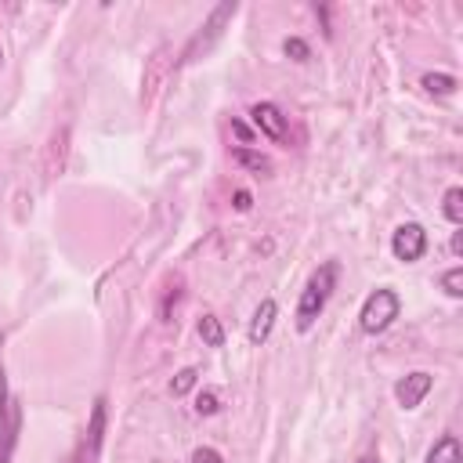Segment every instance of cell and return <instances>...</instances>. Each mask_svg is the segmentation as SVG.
<instances>
[{"mask_svg": "<svg viewBox=\"0 0 463 463\" xmlns=\"http://www.w3.org/2000/svg\"><path fill=\"white\" fill-rule=\"evenodd\" d=\"M18 430H22V402L7 398L0 409V463H11L14 445H18Z\"/></svg>", "mask_w": 463, "mask_h": 463, "instance_id": "9", "label": "cell"}, {"mask_svg": "<svg viewBox=\"0 0 463 463\" xmlns=\"http://www.w3.org/2000/svg\"><path fill=\"white\" fill-rule=\"evenodd\" d=\"M250 119H253V127H257L264 137H271V141H279V145L289 141V123H286V116H282V109H279L275 101H257V105L250 109Z\"/></svg>", "mask_w": 463, "mask_h": 463, "instance_id": "8", "label": "cell"}, {"mask_svg": "<svg viewBox=\"0 0 463 463\" xmlns=\"http://www.w3.org/2000/svg\"><path fill=\"white\" fill-rule=\"evenodd\" d=\"M282 51H286V58H293V61H307V58H311V47H307L300 36H286Z\"/></svg>", "mask_w": 463, "mask_h": 463, "instance_id": "20", "label": "cell"}, {"mask_svg": "<svg viewBox=\"0 0 463 463\" xmlns=\"http://www.w3.org/2000/svg\"><path fill=\"white\" fill-rule=\"evenodd\" d=\"M232 130H235V137L246 145V141H253V130L246 127V123H239V119H232Z\"/></svg>", "mask_w": 463, "mask_h": 463, "instance_id": "24", "label": "cell"}, {"mask_svg": "<svg viewBox=\"0 0 463 463\" xmlns=\"http://www.w3.org/2000/svg\"><path fill=\"white\" fill-rule=\"evenodd\" d=\"M441 210H445V217L459 228L463 224V188L459 184H452L449 192H445V203H441Z\"/></svg>", "mask_w": 463, "mask_h": 463, "instance_id": "15", "label": "cell"}, {"mask_svg": "<svg viewBox=\"0 0 463 463\" xmlns=\"http://www.w3.org/2000/svg\"><path fill=\"white\" fill-rule=\"evenodd\" d=\"M430 387H434V376H430L427 369H416V373H409V376H402V380L394 383V398H398V405L409 412V409H416V405L430 394Z\"/></svg>", "mask_w": 463, "mask_h": 463, "instance_id": "10", "label": "cell"}, {"mask_svg": "<svg viewBox=\"0 0 463 463\" xmlns=\"http://www.w3.org/2000/svg\"><path fill=\"white\" fill-rule=\"evenodd\" d=\"M232 159H235L239 166H246V170H257V174H268V170H271V163H268L260 152H253V148H235Z\"/></svg>", "mask_w": 463, "mask_h": 463, "instance_id": "16", "label": "cell"}, {"mask_svg": "<svg viewBox=\"0 0 463 463\" xmlns=\"http://www.w3.org/2000/svg\"><path fill=\"white\" fill-rule=\"evenodd\" d=\"M452 253H456V257L463 253V232H452Z\"/></svg>", "mask_w": 463, "mask_h": 463, "instance_id": "25", "label": "cell"}, {"mask_svg": "<svg viewBox=\"0 0 463 463\" xmlns=\"http://www.w3.org/2000/svg\"><path fill=\"white\" fill-rule=\"evenodd\" d=\"M195 329H199V336H203L206 347H221L224 344V329H221V318L217 315H203Z\"/></svg>", "mask_w": 463, "mask_h": 463, "instance_id": "14", "label": "cell"}, {"mask_svg": "<svg viewBox=\"0 0 463 463\" xmlns=\"http://www.w3.org/2000/svg\"><path fill=\"white\" fill-rule=\"evenodd\" d=\"M7 398L11 394H7V376H4V333H0V409H4Z\"/></svg>", "mask_w": 463, "mask_h": 463, "instance_id": "23", "label": "cell"}, {"mask_svg": "<svg viewBox=\"0 0 463 463\" xmlns=\"http://www.w3.org/2000/svg\"><path fill=\"white\" fill-rule=\"evenodd\" d=\"M275 318H279V304H275L271 297H264V300L257 304L253 318H250V329H246L250 344H264V340H268V333H271V326H275Z\"/></svg>", "mask_w": 463, "mask_h": 463, "instance_id": "11", "label": "cell"}, {"mask_svg": "<svg viewBox=\"0 0 463 463\" xmlns=\"http://www.w3.org/2000/svg\"><path fill=\"white\" fill-rule=\"evenodd\" d=\"M336 279H340V264L336 260H322L307 275V282L300 289V300H297V315H293V322H297L300 333H307L318 322V315L326 311V304H329V297L336 289Z\"/></svg>", "mask_w": 463, "mask_h": 463, "instance_id": "1", "label": "cell"}, {"mask_svg": "<svg viewBox=\"0 0 463 463\" xmlns=\"http://www.w3.org/2000/svg\"><path fill=\"white\" fill-rule=\"evenodd\" d=\"M423 463H463L459 438H456V434H441V438L430 445V452H427V459H423Z\"/></svg>", "mask_w": 463, "mask_h": 463, "instance_id": "12", "label": "cell"}, {"mask_svg": "<svg viewBox=\"0 0 463 463\" xmlns=\"http://www.w3.org/2000/svg\"><path fill=\"white\" fill-rule=\"evenodd\" d=\"M105 394L94 398L90 405V420H87V434L80 441V452H76V463H98V452H101V438H105Z\"/></svg>", "mask_w": 463, "mask_h": 463, "instance_id": "6", "label": "cell"}, {"mask_svg": "<svg viewBox=\"0 0 463 463\" xmlns=\"http://www.w3.org/2000/svg\"><path fill=\"white\" fill-rule=\"evenodd\" d=\"M69 141H72V134H69L65 123L54 127V134L47 137V148H43V181H47V184H54V181L65 174V163H69Z\"/></svg>", "mask_w": 463, "mask_h": 463, "instance_id": "7", "label": "cell"}, {"mask_svg": "<svg viewBox=\"0 0 463 463\" xmlns=\"http://www.w3.org/2000/svg\"><path fill=\"white\" fill-rule=\"evenodd\" d=\"M192 463H224V456H221L217 449H210V445H199V449L192 452Z\"/></svg>", "mask_w": 463, "mask_h": 463, "instance_id": "21", "label": "cell"}, {"mask_svg": "<svg viewBox=\"0 0 463 463\" xmlns=\"http://www.w3.org/2000/svg\"><path fill=\"white\" fill-rule=\"evenodd\" d=\"M170 69H174V47H170V43H159V47L145 58V72H141V105H145V109H148V105L156 101V94L163 90Z\"/></svg>", "mask_w": 463, "mask_h": 463, "instance_id": "4", "label": "cell"}, {"mask_svg": "<svg viewBox=\"0 0 463 463\" xmlns=\"http://www.w3.org/2000/svg\"><path fill=\"white\" fill-rule=\"evenodd\" d=\"M0 58H4V51H0Z\"/></svg>", "mask_w": 463, "mask_h": 463, "instance_id": "28", "label": "cell"}, {"mask_svg": "<svg viewBox=\"0 0 463 463\" xmlns=\"http://www.w3.org/2000/svg\"><path fill=\"white\" fill-rule=\"evenodd\" d=\"M358 463H380V456H362Z\"/></svg>", "mask_w": 463, "mask_h": 463, "instance_id": "26", "label": "cell"}, {"mask_svg": "<svg viewBox=\"0 0 463 463\" xmlns=\"http://www.w3.org/2000/svg\"><path fill=\"white\" fill-rule=\"evenodd\" d=\"M239 7H235V0H224V4H217L213 11H210V18L195 29V36L188 40V47L181 51V61H199L203 54H210L213 51V43L224 36V25L232 22V14H235Z\"/></svg>", "mask_w": 463, "mask_h": 463, "instance_id": "3", "label": "cell"}, {"mask_svg": "<svg viewBox=\"0 0 463 463\" xmlns=\"http://www.w3.org/2000/svg\"><path fill=\"white\" fill-rule=\"evenodd\" d=\"M217 409H221L217 391H213V387H203V391L195 394V412H199V416H213Z\"/></svg>", "mask_w": 463, "mask_h": 463, "instance_id": "19", "label": "cell"}, {"mask_svg": "<svg viewBox=\"0 0 463 463\" xmlns=\"http://www.w3.org/2000/svg\"><path fill=\"white\" fill-rule=\"evenodd\" d=\"M423 90L427 94H438V98H445V94H452L456 87H459V80L452 76V72H423Z\"/></svg>", "mask_w": 463, "mask_h": 463, "instance_id": "13", "label": "cell"}, {"mask_svg": "<svg viewBox=\"0 0 463 463\" xmlns=\"http://www.w3.org/2000/svg\"><path fill=\"white\" fill-rule=\"evenodd\" d=\"M391 253L402 260V264H416L423 253H427V228L420 221H405L394 228L391 235Z\"/></svg>", "mask_w": 463, "mask_h": 463, "instance_id": "5", "label": "cell"}, {"mask_svg": "<svg viewBox=\"0 0 463 463\" xmlns=\"http://www.w3.org/2000/svg\"><path fill=\"white\" fill-rule=\"evenodd\" d=\"M232 206H235V210H239V213H246V210H250V206H253V195H250V192H246V188H239V192H235V195H232Z\"/></svg>", "mask_w": 463, "mask_h": 463, "instance_id": "22", "label": "cell"}, {"mask_svg": "<svg viewBox=\"0 0 463 463\" xmlns=\"http://www.w3.org/2000/svg\"><path fill=\"white\" fill-rule=\"evenodd\" d=\"M398 311H402V297H398L391 286H376V289L365 297L362 311H358V326H362V333L380 336V333H387V329L394 326Z\"/></svg>", "mask_w": 463, "mask_h": 463, "instance_id": "2", "label": "cell"}, {"mask_svg": "<svg viewBox=\"0 0 463 463\" xmlns=\"http://www.w3.org/2000/svg\"><path fill=\"white\" fill-rule=\"evenodd\" d=\"M61 463H76V459H61Z\"/></svg>", "mask_w": 463, "mask_h": 463, "instance_id": "27", "label": "cell"}, {"mask_svg": "<svg viewBox=\"0 0 463 463\" xmlns=\"http://www.w3.org/2000/svg\"><path fill=\"white\" fill-rule=\"evenodd\" d=\"M441 289L449 293V297H463V264H456V268H449L445 275H441Z\"/></svg>", "mask_w": 463, "mask_h": 463, "instance_id": "18", "label": "cell"}, {"mask_svg": "<svg viewBox=\"0 0 463 463\" xmlns=\"http://www.w3.org/2000/svg\"><path fill=\"white\" fill-rule=\"evenodd\" d=\"M195 383H199V369H195V365H184V369L170 380V394H174V398H184Z\"/></svg>", "mask_w": 463, "mask_h": 463, "instance_id": "17", "label": "cell"}]
</instances>
